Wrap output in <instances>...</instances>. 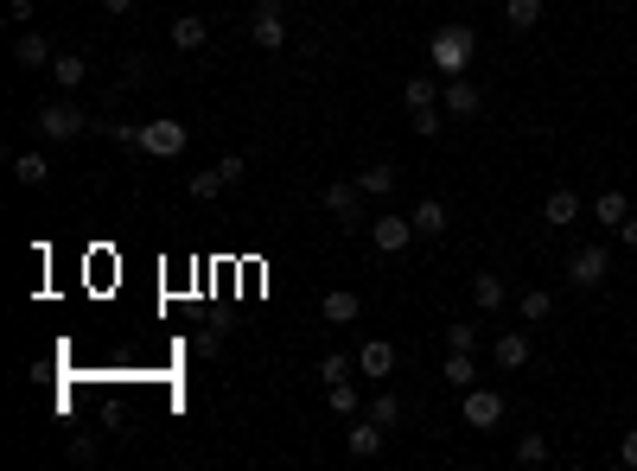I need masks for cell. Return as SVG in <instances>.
Instances as JSON below:
<instances>
[{
    "mask_svg": "<svg viewBox=\"0 0 637 471\" xmlns=\"http://www.w3.org/2000/svg\"><path fill=\"white\" fill-rule=\"evenodd\" d=\"M319 382H351V357H319Z\"/></svg>",
    "mask_w": 637,
    "mask_h": 471,
    "instance_id": "cell-33",
    "label": "cell"
},
{
    "mask_svg": "<svg viewBox=\"0 0 637 471\" xmlns=\"http://www.w3.org/2000/svg\"><path fill=\"white\" fill-rule=\"evenodd\" d=\"M223 351V331L211 325V331H198V357H217Z\"/></svg>",
    "mask_w": 637,
    "mask_h": 471,
    "instance_id": "cell-36",
    "label": "cell"
},
{
    "mask_svg": "<svg viewBox=\"0 0 637 471\" xmlns=\"http://www.w3.org/2000/svg\"><path fill=\"white\" fill-rule=\"evenodd\" d=\"M618 242H625V249H637V217H625V223H618Z\"/></svg>",
    "mask_w": 637,
    "mask_h": 471,
    "instance_id": "cell-38",
    "label": "cell"
},
{
    "mask_svg": "<svg viewBox=\"0 0 637 471\" xmlns=\"http://www.w3.org/2000/svg\"><path fill=\"white\" fill-rule=\"evenodd\" d=\"M606 274H612V255L599 249V242H587V249H574V261H567V287H580V293L606 287Z\"/></svg>",
    "mask_w": 637,
    "mask_h": 471,
    "instance_id": "cell-5",
    "label": "cell"
},
{
    "mask_svg": "<svg viewBox=\"0 0 637 471\" xmlns=\"http://www.w3.org/2000/svg\"><path fill=\"white\" fill-rule=\"evenodd\" d=\"M472 344H478V325H472V319H453V325H446V351H472Z\"/></svg>",
    "mask_w": 637,
    "mask_h": 471,
    "instance_id": "cell-31",
    "label": "cell"
},
{
    "mask_svg": "<svg viewBox=\"0 0 637 471\" xmlns=\"http://www.w3.org/2000/svg\"><path fill=\"white\" fill-rule=\"evenodd\" d=\"M408 128H415L421 141H434V134L446 128V109H440V102H434V109H415V115H408Z\"/></svg>",
    "mask_w": 637,
    "mask_h": 471,
    "instance_id": "cell-30",
    "label": "cell"
},
{
    "mask_svg": "<svg viewBox=\"0 0 637 471\" xmlns=\"http://www.w3.org/2000/svg\"><path fill=\"white\" fill-rule=\"evenodd\" d=\"M383 421H370V414H357L351 427H344V452H351V459H376V452H383Z\"/></svg>",
    "mask_w": 637,
    "mask_h": 471,
    "instance_id": "cell-9",
    "label": "cell"
},
{
    "mask_svg": "<svg viewBox=\"0 0 637 471\" xmlns=\"http://www.w3.org/2000/svg\"><path fill=\"white\" fill-rule=\"evenodd\" d=\"M491 363H497V370H523V363H529V338H523V331H504V338L491 344Z\"/></svg>",
    "mask_w": 637,
    "mask_h": 471,
    "instance_id": "cell-17",
    "label": "cell"
},
{
    "mask_svg": "<svg viewBox=\"0 0 637 471\" xmlns=\"http://www.w3.org/2000/svg\"><path fill=\"white\" fill-rule=\"evenodd\" d=\"M364 414H370V421H383V427H395V421H402V401H395V395H376Z\"/></svg>",
    "mask_w": 637,
    "mask_h": 471,
    "instance_id": "cell-32",
    "label": "cell"
},
{
    "mask_svg": "<svg viewBox=\"0 0 637 471\" xmlns=\"http://www.w3.org/2000/svg\"><path fill=\"white\" fill-rule=\"evenodd\" d=\"M185 185H192V204H211V198H217V191L230 185V179H223V172L211 166V172H192V179H185Z\"/></svg>",
    "mask_w": 637,
    "mask_h": 471,
    "instance_id": "cell-28",
    "label": "cell"
},
{
    "mask_svg": "<svg viewBox=\"0 0 637 471\" xmlns=\"http://www.w3.org/2000/svg\"><path fill=\"white\" fill-rule=\"evenodd\" d=\"M364 198H370V191L357 185V179H332V185H325V211H332V217L344 223V230H370Z\"/></svg>",
    "mask_w": 637,
    "mask_h": 471,
    "instance_id": "cell-4",
    "label": "cell"
},
{
    "mask_svg": "<svg viewBox=\"0 0 637 471\" xmlns=\"http://www.w3.org/2000/svg\"><path fill=\"white\" fill-rule=\"evenodd\" d=\"M370 242H376V249H383V255H402L408 249V242H415V217H370Z\"/></svg>",
    "mask_w": 637,
    "mask_h": 471,
    "instance_id": "cell-8",
    "label": "cell"
},
{
    "mask_svg": "<svg viewBox=\"0 0 637 471\" xmlns=\"http://www.w3.org/2000/svg\"><path fill=\"white\" fill-rule=\"evenodd\" d=\"M109 134H115L122 147H141L147 160H179L185 141H192V128H185V121H141V128H134V121H109Z\"/></svg>",
    "mask_w": 637,
    "mask_h": 471,
    "instance_id": "cell-1",
    "label": "cell"
},
{
    "mask_svg": "<svg viewBox=\"0 0 637 471\" xmlns=\"http://www.w3.org/2000/svg\"><path fill=\"white\" fill-rule=\"evenodd\" d=\"M516 312H523V325H542L548 312H555V293H548V287H529L523 300H516Z\"/></svg>",
    "mask_w": 637,
    "mask_h": 471,
    "instance_id": "cell-24",
    "label": "cell"
},
{
    "mask_svg": "<svg viewBox=\"0 0 637 471\" xmlns=\"http://www.w3.org/2000/svg\"><path fill=\"white\" fill-rule=\"evenodd\" d=\"M357 312H364V300H357L351 287H332V293L319 300V319H325V325H357Z\"/></svg>",
    "mask_w": 637,
    "mask_h": 471,
    "instance_id": "cell-13",
    "label": "cell"
},
{
    "mask_svg": "<svg viewBox=\"0 0 637 471\" xmlns=\"http://www.w3.org/2000/svg\"><path fill=\"white\" fill-rule=\"evenodd\" d=\"M504 300H510L504 274H472V306H478V312H497Z\"/></svg>",
    "mask_w": 637,
    "mask_h": 471,
    "instance_id": "cell-18",
    "label": "cell"
},
{
    "mask_svg": "<svg viewBox=\"0 0 637 471\" xmlns=\"http://www.w3.org/2000/svg\"><path fill=\"white\" fill-rule=\"evenodd\" d=\"M13 179H20L26 191L45 185V179H51V160H45V153H20V160H13Z\"/></svg>",
    "mask_w": 637,
    "mask_h": 471,
    "instance_id": "cell-25",
    "label": "cell"
},
{
    "mask_svg": "<svg viewBox=\"0 0 637 471\" xmlns=\"http://www.w3.org/2000/svg\"><path fill=\"white\" fill-rule=\"evenodd\" d=\"M357 370H364V376H395V344L389 338H370L364 351H357Z\"/></svg>",
    "mask_w": 637,
    "mask_h": 471,
    "instance_id": "cell-16",
    "label": "cell"
},
{
    "mask_svg": "<svg viewBox=\"0 0 637 471\" xmlns=\"http://www.w3.org/2000/svg\"><path fill=\"white\" fill-rule=\"evenodd\" d=\"M102 13H115V20H122V13H134V0H102Z\"/></svg>",
    "mask_w": 637,
    "mask_h": 471,
    "instance_id": "cell-39",
    "label": "cell"
},
{
    "mask_svg": "<svg viewBox=\"0 0 637 471\" xmlns=\"http://www.w3.org/2000/svg\"><path fill=\"white\" fill-rule=\"evenodd\" d=\"M574 217H580V191L555 185V191H548V198H542V223H548V230H567V223H574Z\"/></svg>",
    "mask_w": 637,
    "mask_h": 471,
    "instance_id": "cell-12",
    "label": "cell"
},
{
    "mask_svg": "<svg viewBox=\"0 0 637 471\" xmlns=\"http://www.w3.org/2000/svg\"><path fill=\"white\" fill-rule=\"evenodd\" d=\"M497 421H504V395L472 382V389H466V427H497Z\"/></svg>",
    "mask_w": 637,
    "mask_h": 471,
    "instance_id": "cell-10",
    "label": "cell"
},
{
    "mask_svg": "<svg viewBox=\"0 0 637 471\" xmlns=\"http://www.w3.org/2000/svg\"><path fill=\"white\" fill-rule=\"evenodd\" d=\"M446 382H453V389H472V382H478L472 351H453V357H446Z\"/></svg>",
    "mask_w": 637,
    "mask_h": 471,
    "instance_id": "cell-27",
    "label": "cell"
},
{
    "mask_svg": "<svg viewBox=\"0 0 637 471\" xmlns=\"http://www.w3.org/2000/svg\"><path fill=\"white\" fill-rule=\"evenodd\" d=\"M71 459L77 465H96V440H90V433H77V440H71Z\"/></svg>",
    "mask_w": 637,
    "mask_h": 471,
    "instance_id": "cell-34",
    "label": "cell"
},
{
    "mask_svg": "<svg viewBox=\"0 0 637 471\" xmlns=\"http://www.w3.org/2000/svg\"><path fill=\"white\" fill-rule=\"evenodd\" d=\"M408 217H415V236H427V242H434V236H446V204H440V198H421Z\"/></svg>",
    "mask_w": 637,
    "mask_h": 471,
    "instance_id": "cell-19",
    "label": "cell"
},
{
    "mask_svg": "<svg viewBox=\"0 0 637 471\" xmlns=\"http://www.w3.org/2000/svg\"><path fill=\"white\" fill-rule=\"evenodd\" d=\"M90 128H102V121H90V109H77L71 96L39 102V134H45V141H83Z\"/></svg>",
    "mask_w": 637,
    "mask_h": 471,
    "instance_id": "cell-3",
    "label": "cell"
},
{
    "mask_svg": "<svg viewBox=\"0 0 637 471\" xmlns=\"http://www.w3.org/2000/svg\"><path fill=\"white\" fill-rule=\"evenodd\" d=\"M440 109L453 115V121H472L478 109H485V96H478V83H472V77H446V90H440Z\"/></svg>",
    "mask_w": 637,
    "mask_h": 471,
    "instance_id": "cell-7",
    "label": "cell"
},
{
    "mask_svg": "<svg viewBox=\"0 0 637 471\" xmlns=\"http://www.w3.org/2000/svg\"><path fill=\"white\" fill-rule=\"evenodd\" d=\"M516 465H548V433H523L516 440Z\"/></svg>",
    "mask_w": 637,
    "mask_h": 471,
    "instance_id": "cell-29",
    "label": "cell"
},
{
    "mask_svg": "<svg viewBox=\"0 0 637 471\" xmlns=\"http://www.w3.org/2000/svg\"><path fill=\"white\" fill-rule=\"evenodd\" d=\"M249 39L262 45V51H281V45H287V13H281V0H255V13H249Z\"/></svg>",
    "mask_w": 637,
    "mask_h": 471,
    "instance_id": "cell-6",
    "label": "cell"
},
{
    "mask_svg": "<svg viewBox=\"0 0 637 471\" xmlns=\"http://www.w3.org/2000/svg\"><path fill=\"white\" fill-rule=\"evenodd\" d=\"M472 51H478V32L472 26H440L434 39H427V58H434L440 77H466L472 71Z\"/></svg>",
    "mask_w": 637,
    "mask_h": 471,
    "instance_id": "cell-2",
    "label": "cell"
},
{
    "mask_svg": "<svg viewBox=\"0 0 637 471\" xmlns=\"http://www.w3.org/2000/svg\"><path fill=\"white\" fill-rule=\"evenodd\" d=\"M395 179H402V172H395L389 160H370L364 172H357V185H364L370 198H383V191H395Z\"/></svg>",
    "mask_w": 637,
    "mask_h": 471,
    "instance_id": "cell-23",
    "label": "cell"
},
{
    "mask_svg": "<svg viewBox=\"0 0 637 471\" xmlns=\"http://www.w3.org/2000/svg\"><path fill=\"white\" fill-rule=\"evenodd\" d=\"M440 90H446V77H440V71H434V77H408V83H402L408 115H415V109H434V102H440Z\"/></svg>",
    "mask_w": 637,
    "mask_h": 471,
    "instance_id": "cell-15",
    "label": "cell"
},
{
    "mask_svg": "<svg viewBox=\"0 0 637 471\" xmlns=\"http://www.w3.org/2000/svg\"><path fill=\"white\" fill-rule=\"evenodd\" d=\"M217 172H223L230 185H243V172H249V166H243V153H230V160H217Z\"/></svg>",
    "mask_w": 637,
    "mask_h": 471,
    "instance_id": "cell-35",
    "label": "cell"
},
{
    "mask_svg": "<svg viewBox=\"0 0 637 471\" xmlns=\"http://www.w3.org/2000/svg\"><path fill=\"white\" fill-rule=\"evenodd\" d=\"M618 459H625V465H631V471H637V427H631V433H625V440H618Z\"/></svg>",
    "mask_w": 637,
    "mask_h": 471,
    "instance_id": "cell-37",
    "label": "cell"
},
{
    "mask_svg": "<svg viewBox=\"0 0 637 471\" xmlns=\"http://www.w3.org/2000/svg\"><path fill=\"white\" fill-rule=\"evenodd\" d=\"M536 20H542V0H504V26L510 32H529Z\"/></svg>",
    "mask_w": 637,
    "mask_h": 471,
    "instance_id": "cell-26",
    "label": "cell"
},
{
    "mask_svg": "<svg viewBox=\"0 0 637 471\" xmlns=\"http://www.w3.org/2000/svg\"><path fill=\"white\" fill-rule=\"evenodd\" d=\"M211 39V20H198V13H185V20H172V51H198Z\"/></svg>",
    "mask_w": 637,
    "mask_h": 471,
    "instance_id": "cell-20",
    "label": "cell"
},
{
    "mask_svg": "<svg viewBox=\"0 0 637 471\" xmlns=\"http://www.w3.org/2000/svg\"><path fill=\"white\" fill-rule=\"evenodd\" d=\"M13 58H20L26 71H51V58H58V51H51V39H45V32H20V45H13Z\"/></svg>",
    "mask_w": 637,
    "mask_h": 471,
    "instance_id": "cell-14",
    "label": "cell"
},
{
    "mask_svg": "<svg viewBox=\"0 0 637 471\" xmlns=\"http://www.w3.org/2000/svg\"><path fill=\"white\" fill-rule=\"evenodd\" d=\"M325 401H332L338 421H357V414H364V395H357L351 382H325Z\"/></svg>",
    "mask_w": 637,
    "mask_h": 471,
    "instance_id": "cell-21",
    "label": "cell"
},
{
    "mask_svg": "<svg viewBox=\"0 0 637 471\" xmlns=\"http://www.w3.org/2000/svg\"><path fill=\"white\" fill-rule=\"evenodd\" d=\"M51 83H58L64 96H77L83 83H90V58H77V51H58V58H51V71H45Z\"/></svg>",
    "mask_w": 637,
    "mask_h": 471,
    "instance_id": "cell-11",
    "label": "cell"
},
{
    "mask_svg": "<svg viewBox=\"0 0 637 471\" xmlns=\"http://www.w3.org/2000/svg\"><path fill=\"white\" fill-rule=\"evenodd\" d=\"M593 217H599V230H618V223L631 217V204H625V191H599V204H593Z\"/></svg>",
    "mask_w": 637,
    "mask_h": 471,
    "instance_id": "cell-22",
    "label": "cell"
}]
</instances>
